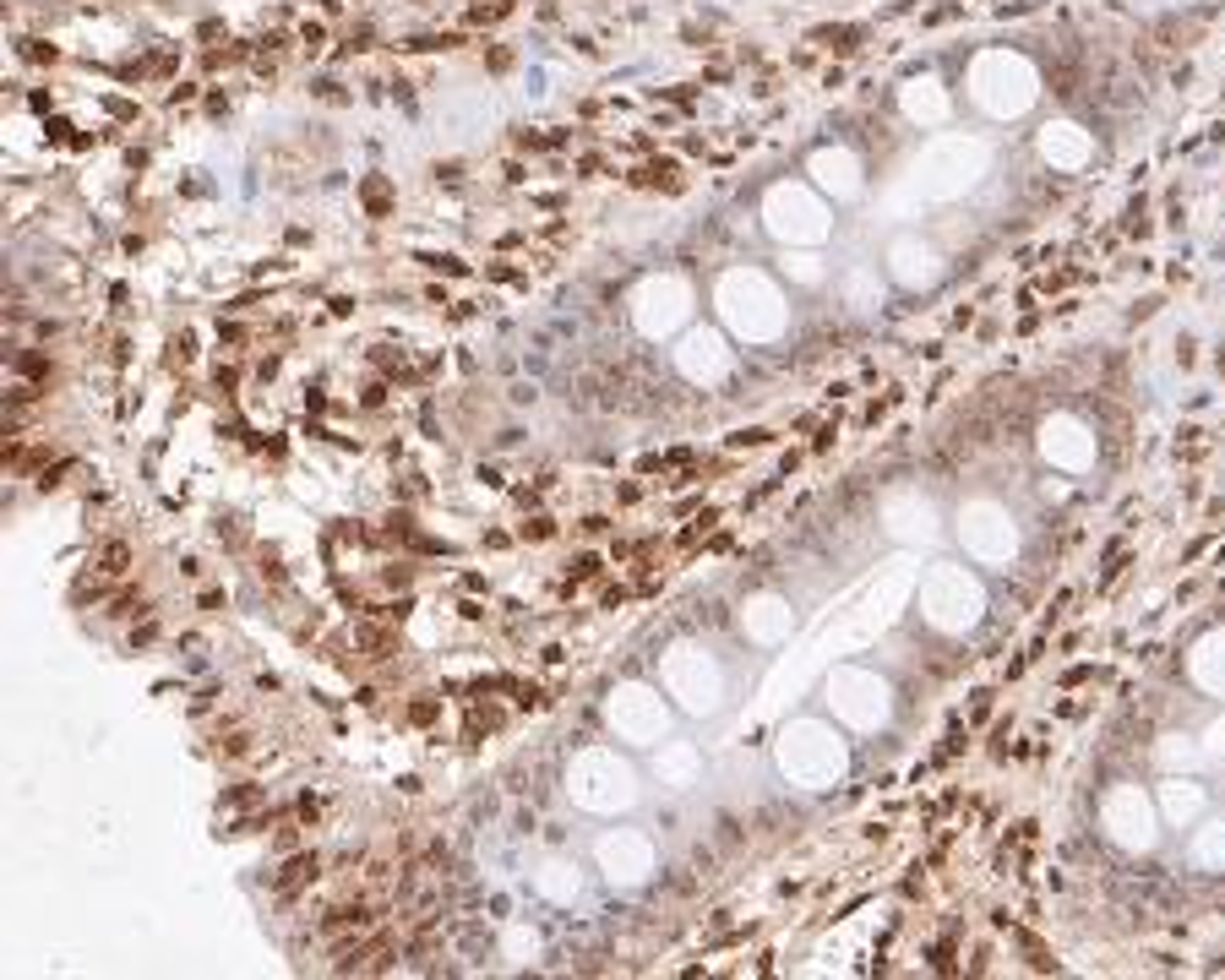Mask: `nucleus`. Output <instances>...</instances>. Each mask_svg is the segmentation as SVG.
Instances as JSON below:
<instances>
[{
	"label": "nucleus",
	"instance_id": "1",
	"mask_svg": "<svg viewBox=\"0 0 1225 980\" xmlns=\"http://www.w3.org/2000/svg\"><path fill=\"white\" fill-rule=\"evenodd\" d=\"M725 300H730V316L746 327V338H774L779 333V300L758 284V278H746V284H741V278H735V284L725 289Z\"/></svg>",
	"mask_w": 1225,
	"mask_h": 980
},
{
	"label": "nucleus",
	"instance_id": "2",
	"mask_svg": "<svg viewBox=\"0 0 1225 980\" xmlns=\"http://www.w3.org/2000/svg\"><path fill=\"white\" fill-rule=\"evenodd\" d=\"M784 768L795 779H807V784H823L833 768H839V746L828 730H795V741H784Z\"/></svg>",
	"mask_w": 1225,
	"mask_h": 980
},
{
	"label": "nucleus",
	"instance_id": "3",
	"mask_svg": "<svg viewBox=\"0 0 1225 980\" xmlns=\"http://www.w3.org/2000/svg\"><path fill=\"white\" fill-rule=\"evenodd\" d=\"M975 604H980V594H975V583H964V572H954V567H937V572H931V583H926V611H931V621L959 627V621H970Z\"/></svg>",
	"mask_w": 1225,
	"mask_h": 980
},
{
	"label": "nucleus",
	"instance_id": "4",
	"mask_svg": "<svg viewBox=\"0 0 1225 980\" xmlns=\"http://www.w3.org/2000/svg\"><path fill=\"white\" fill-rule=\"evenodd\" d=\"M964 545L975 555H986V562H1003V555L1013 550V529L997 506H970L964 512Z\"/></svg>",
	"mask_w": 1225,
	"mask_h": 980
},
{
	"label": "nucleus",
	"instance_id": "5",
	"mask_svg": "<svg viewBox=\"0 0 1225 980\" xmlns=\"http://www.w3.org/2000/svg\"><path fill=\"white\" fill-rule=\"evenodd\" d=\"M1106 823L1116 828V838H1127V845H1149V828H1155V817H1149V801L1139 796V790H1111V801H1106Z\"/></svg>",
	"mask_w": 1225,
	"mask_h": 980
},
{
	"label": "nucleus",
	"instance_id": "6",
	"mask_svg": "<svg viewBox=\"0 0 1225 980\" xmlns=\"http://www.w3.org/2000/svg\"><path fill=\"white\" fill-rule=\"evenodd\" d=\"M1188 676L1209 692V697H1225V627L1204 632L1188 653Z\"/></svg>",
	"mask_w": 1225,
	"mask_h": 980
},
{
	"label": "nucleus",
	"instance_id": "7",
	"mask_svg": "<svg viewBox=\"0 0 1225 980\" xmlns=\"http://www.w3.org/2000/svg\"><path fill=\"white\" fill-rule=\"evenodd\" d=\"M1041 447H1046V458L1067 463V469H1083V463L1095 458V442H1090V431H1083L1078 419H1052V426L1041 431Z\"/></svg>",
	"mask_w": 1225,
	"mask_h": 980
},
{
	"label": "nucleus",
	"instance_id": "8",
	"mask_svg": "<svg viewBox=\"0 0 1225 980\" xmlns=\"http://www.w3.org/2000/svg\"><path fill=\"white\" fill-rule=\"evenodd\" d=\"M833 703L850 714L856 725H877V714H882V686H877L872 676H839V681H833Z\"/></svg>",
	"mask_w": 1225,
	"mask_h": 980
},
{
	"label": "nucleus",
	"instance_id": "9",
	"mask_svg": "<svg viewBox=\"0 0 1225 980\" xmlns=\"http://www.w3.org/2000/svg\"><path fill=\"white\" fill-rule=\"evenodd\" d=\"M316 871H321V861L311 856V850H300V856H289L284 866H278L272 871V894H300V888H311V882H316Z\"/></svg>",
	"mask_w": 1225,
	"mask_h": 980
},
{
	"label": "nucleus",
	"instance_id": "10",
	"mask_svg": "<svg viewBox=\"0 0 1225 980\" xmlns=\"http://www.w3.org/2000/svg\"><path fill=\"white\" fill-rule=\"evenodd\" d=\"M1198 812H1204V784L1171 779V784H1165V817H1171V823H1193Z\"/></svg>",
	"mask_w": 1225,
	"mask_h": 980
},
{
	"label": "nucleus",
	"instance_id": "11",
	"mask_svg": "<svg viewBox=\"0 0 1225 980\" xmlns=\"http://www.w3.org/2000/svg\"><path fill=\"white\" fill-rule=\"evenodd\" d=\"M376 926V910L365 904V899H354V904H333L321 915V931L327 937H344V931H370Z\"/></svg>",
	"mask_w": 1225,
	"mask_h": 980
},
{
	"label": "nucleus",
	"instance_id": "12",
	"mask_svg": "<svg viewBox=\"0 0 1225 980\" xmlns=\"http://www.w3.org/2000/svg\"><path fill=\"white\" fill-rule=\"evenodd\" d=\"M1193 861L1209 871H1225V817H1209L1193 838Z\"/></svg>",
	"mask_w": 1225,
	"mask_h": 980
},
{
	"label": "nucleus",
	"instance_id": "13",
	"mask_svg": "<svg viewBox=\"0 0 1225 980\" xmlns=\"http://www.w3.org/2000/svg\"><path fill=\"white\" fill-rule=\"evenodd\" d=\"M671 681H676V692L686 697V703H709V697H702V692H709V665H702V660H676L671 665Z\"/></svg>",
	"mask_w": 1225,
	"mask_h": 980
},
{
	"label": "nucleus",
	"instance_id": "14",
	"mask_svg": "<svg viewBox=\"0 0 1225 980\" xmlns=\"http://www.w3.org/2000/svg\"><path fill=\"white\" fill-rule=\"evenodd\" d=\"M354 643L370 653V660H387V653L398 648V637L387 632V627H376V621H360V632H354Z\"/></svg>",
	"mask_w": 1225,
	"mask_h": 980
},
{
	"label": "nucleus",
	"instance_id": "15",
	"mask_svg": "<svg viewBox=\"0 0 1225 980\" xmlns=\"http://www.w3.org/2000/svg\"><path fill=\"white\" fill-rule=\"evenodd\" d=\"M131 567V545H120V539H110L104 550H99V578H120Z\"/></svg>",
	"mask_w": 1225,
	"mask_h": 980
},
{
	"label": "nucleus",
	"instance_id": "16",
	"mask_svg": "<svg viewBox=\"0 0 1225 980\" xmlns=\"http://www.w3.org/2000/svg\"><path fill=\"white\" fill-rule=\"evenodd\" d=\"M1160 758H1165V763H1193L1198 746H1188V735H1165V741H1160Z\"/></svg>",
	"mask_w": 1225,
	"mask_h": 980
},
{
	"label": "nucleus",
	"instance_id": "17",
	"mask_svg": "<svg viewBox=\"0 0 1225 980\" xmlns=\"http://www.w3.org/2000/svg\"><path fill=\"white\" fill-rule=\"evenodd\" d=\"M779 621H784V616L774 611V604H758V616H751V632H758V637H774Z\"/></svg>",
	"mask_w": 1225,
	"mask_h": 980
},
{
	"label": "nucleus",
	"instance_id": "18",
	"mask_svg": "<svg viewBox=\"0 0 1225 980\" xmlns=\"http://www.w3.org/2000/svg\"><path fill=\"white\" fill-rule=\"evenodd\" d=\"M365 207H370L376 218L387 213V185H382V180H365Z\"/></svg>",
	"mask_w": 1225,
	"mask_h": 980
},
{
	"label": "nucleus",
	"instance_id": "19",
	"mask_svg": "<svg viewBox=\"0 0 1225 980\" xmlns=\"http://www.w3.org/2000/svg\"><path fill=\"white\" fill-rule=\"evenodd\" d=\"M262 801V790H229V796H224V807L229 812H241V807H256Z\"/></svg>",
	"mask_w": 1225,
	"mask_h": 980
},
{
	"label": "nucleus",
	"instance_id": "20",
	"mask_svg": "<svg viewBox=\"0 0 1225 980\" xmlns=\"http://www.w3.org/2000/svg\"><path fill=\"white\" fill-rule=\"evenodd\" d=\"M185 360H192V333L169 338V365H185Z\"/></svg>",
	"mask_w": 1225,
	"mask_h": 980
},
{
	"label": "nucleus",
	"instance_id": "21",
	"mask_svg": "<svg viewBox=\"0 0 1225 980\" xmlns=\"http://www.w3.org/2000/svg\"><path fill=\"white\" fill-rule=\"evenodd\" d=\"M1204 741H1209V752H1220V758H1225V714L1209 725V735H1204Z\"/></svg>",
	"mask_w": 1225,
	"mask_h": 980
},
{
	"label": "nucleus",
	"instance_id": "22",
	"mask_svg": "<svg viewBox=\"0 0 1225 980\" xmlns=\"http://www.w3.org/2000/svg\"><path fill=\"white\" fill-rule=\"evenodd\" d=\"M409 719H414V725H431V719H436V703H431V697H419V703L409 709Z\"/></svg>",
	"mask_w": 1225,
	"mask_h": 980
},
{
	"label": "nucleus",
	"instance_id": "23",
	"mask_svg": "<svg viewBox=\"0 0 1225 980\" xmlns=\"http://www.w3.org/2000/svg\"><path fill=\"white\" fill-rule=\"evenodd\" d=\"M419 262L436 267V272H463V262H458V256H419Z\"/></svg>",
	"mask_w": 1225,
	"mask_h": 980
},
{
	"label": "nucleus",
	"instance_id": "24",
	"mask_svg": "<svg viewBox=\"0 0 1225 980\" xmlns=\"http://www.w3.org/2000/svg\"><path fill=\"white\" fill-rule=\"evenodd\" d=\"M300 38H305V50H311V55L321 50V28H316V22H305V28H300Z\"/></svg>",
	"mask_w": 1225,
	"mask_h": 980
},
{
	"label": "nucleus",
	"instance_id": "25",
	"mask_svg": "<svg viewBox=\"0 0 1225 980\" xmlns=\"http://www.w3.org/2000/svg\"><path fill=\"white\" fill-rule=\"evenodd\" d=\"M436 180H442V185H458L463 169H458V164H436Z\"/></svg>",
	"mask_w": 1225,
	"mask_h": 980
},
{
	"label": "nucleus",
	"instance_id": "26",
	"mask_svg": "<svg viewBox=\"0 0 1225 980\" xmlns=\"http://www.w3.org/2000/svg\"><path fill=\"white\" fill-rule=\"evenodd\" d=\"M28 55H33V61H55V44H38V38H33V44H28Z\"/></svg>",
	"mask_w": 1225,
	"mask_h": 980
}]
</instances>
